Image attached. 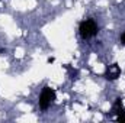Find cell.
I'll return each mask as SVG.
<instances>
[{
	"instance_id": "cell-1",
	"label": "cell",
	"mask_w": 125,
	"mask_h": 123,
	"mask_svg": "<svg viewBox=\"0 0 125 123\" xmlns=\"http://www.w3.org/2000/svg\"><path fill=\"white\" fill-rule=\"evenodd\" d=\"M55 97H57L55 90H54V88H51L50 86H45V87L41 90V93H39V98H38L39 109H41L42 112L48 110V109L51 107V104L54 103Z\"/></svg>"
},
{
	"instance_id": "cell-2",
	"label": "cell",
	"mask_w": 125,
	"mask_h": 123,
	"mask_svg": "<svg viewBox=\"0 0 125 123\" xmlns=\"http://www.w3.org/2000/svg\"><path fill=\"white\" fill-rule=\"evenodd\" d=\"M97 32H99V26L96 25L93 19H84L79 25V33L83 39H92L97 35Z\"/></svg>"
},
{
	"instance_id": "cell-3",
	"label": "cell",
	"mask_w": 125,
	"mask_h": 123,
	"mask_svg": "<svg viewBox=\"0 0 125 123\" xmlns=\"http://www.w3.org/2000/svg\"><path fill=\"white\" fill-rule=\"evenodd\" d=\"M103 77H105L108 81H115V80H118V78L121 77V67L118 65V62L108 64L106 68H105Z\"/></svg>"
},
{
	"instance_id": "cell-4",
	"label": "cell",
	"mask_w": 125,
	"mask_h": 123,
	"mask_svg": "<svg viewBox=\"0 0 125 123\" xmlns=\"http://www.w3.org/2000/svg\"><path fill=\"white\" fill-rule=\"evenodd\" d=\"M112 113H115L116 116H121V114L125 113L124 106H122V98H121V97H118V98L115 100V103H114V106H112Z\"/></svg>"
},
{
	"instance_id": "cell-5",
	"label": "cell",
	"mask_w": 125,
	"mask_h": 123,
	"mask_svg": "<svg viewBox=\"0 0 125 123\" xmlns=\"http://www.w3.org/2000/svg\"><path fill=\"white\" fill-rule=\"evenodd\" d=\"M119 42L122 44V45H125V31L121 33V36H119Z\"/></svg>"
},
{
	"instance_id": "cell-6",
	"label": "cell",
	"mask_w": 125,
	"mask_h": 123,
	"mask_svg": "<svg viewBox=\"0 0 125 123\" xmlns=\"http://www.w3.org/2000/svg\"><path fill=\"white\" fill-rule=\"evenodd\" d=\"M116 120H118V122H121V123H125V113H124V114H121V116H118V117H116Z\"/></svg>"
},
{
	"instance_id": "cell-7",
	"label": "cell",
	"mask_w": 125,
	"mask_h": 123,
	"mask_svg": "<svg viewBox=\"0 0 125 123\" xmlns=\"http://www.w3.org/2000/svg\"><path fill=\"white\" fill-rule=\"evenodd\" d=\"M47 62H48V64H52V62H54V58H48Z\"/></svg>"
}]
</instances>
